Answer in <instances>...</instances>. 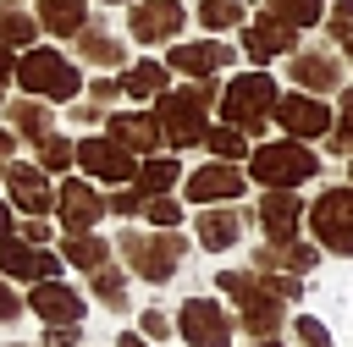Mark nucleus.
<instances>
[{
  "label": "nucleus",
  "instance_id": "53",
  "mask_svg": "<svg viewBox=\"0 0 353 347\" xmlns=\"http://www.w3.org/2000/svg\"><path fill=\"white\" fill-rule=\"evenodd\" d=\"M248 347H287V341H281V336H276V341H248Z\"/></svg>",
  "mask_w": 353,
  "mask_h": 347
},
{
  "label": "nucleus",
  "instance_id": "1",
  "mask_svg": "<svg viewBox=\"0 0 353 347\" xmlns=\"http://www.w3.org/2000/svg\"><path fill=\"white\" fill-rule=\"evenodd\" d=\"M221 105V77H199V83H176L154 99V116H160V132H165V149L182 154V149H199L204 132H210V110Z\"/></svg>",
  "mask_w": 353,
  "mask_h": 347
},
{
  "label": "nucleus",
  "instance_id": "45",
  "mask_svg": "<svg viewBox=\"0 0 353 347\" xmlns=\"http://www.w3.org/2000/svg\"><path fill=\"white\" fill-rule=\"evenodd\" d=\"M22 314H28V303H22L17 281H6V275H0V325H17Z\"/></svg>",
  "mask_w": 353,
  "mask_h": 347
},
{
  "label": "nucleus",
  "instance_id": "48",
  "mask_svg": "<svg viewBox=\"0 0 353 347\" xmlns=\"http://www.w3.org/2000/svg\"><path fill=\"white\" fill-rule=\"evenodd\" d=\"M17 88V50H6L0 44V105H6V94Z\"/></svg>",
  "mask_w": 353,
  "mask_h": 347
},
{
  "label": "nucleus",
  "instance_id": "4",
  "mask_svg": "<svg viewBox=\"0 0 353 347\" xmlns=\"http://www.w3.org/2000/svg\"><path fill=\"white\" fill-rule=\"evenodd\" d=\"M17 88L44 105H72V99H83V66L72 55H61L55 44H33L17 55Z\"/></svg>",
  "mask_w": 353,
  "mask_h": 347
},
{
  "label": "nucleus",
  "instance_id": "56",
  "mask_svg": "<svg viewBox=\"0 0 353 347\" xmlns=\"http://www.w3.org/2000/svg\"><path fill=\"white\" fill-rule=\"evenodd\" d=\"M347 187H353V160H347Z\"/></svg>",
  "mask_w": 353,
  "mask_h": 347
},
{
  "label": "nucleus",
  "instance_id": "57",
  "mask_svg": "<svg viewBox=\"0 0 353 347\" xmlns=\"http://www.w3.org/2000/svg\"><path fill=\"white\" fill-rule=\"evenodd\" d=\"M17 6H22V0H17Z\"/></svg>",
  "mask_w": 353,
  "mask_h": 347
},
{
  "label": "nucleus",
  "instance_id": "50",
  "mask_svg": "<svg viewBox=\"0 0 353 347\" xmlns=\"http://www.w3.org/2000/svg\"><path fill=\"white\" fill-rule=\"evenodd\" d=\"M11 231H17V209L0 198V237H11Z\"/></svg>",
  "mask_w": 353,
  "mask_h": 347
},
{
  "label": "nucleus",
  "instance_id": "15",
  "mask_svg": "<svg viewBox=\"0 0 353 347\" xmlns=\"http://www.w3.org/2000/svg\"><path fill=\"white\" fill-rule=\"evenodd\" d=\"M243 193H248V171H243V165H226V160H210V165H199V171L182 176V198L199 204V209H210V204H237Z\"/></svg>",
  "mask_w": 353,
  "mask_h": 347
},
{
  "label": "nucleus",
  "instance_id": "38",
  "mask_svg": "<svg viewBox=\"0 0 353 347\" xmlns=\"http://www.w3.org/2000/svg\"><path fill=\"white\" fill-rule=\"evenodd\" d=\"M336 99H342V105H336V121H331L325 143H331V154H347V160H353V88H342Z\"/></svg>",
  "mask_w": 353,
  "mask_h": 347
},
{
  "label": "nucleus",
  "instance_id": "31",
  "mask_svg": "<svg viewBox=\"0 0 353 347\" xmlns=\"http://www.w3.org/2000/svg\"><path fill=\"white\" fill-rule=\"evenodd\" d=\"M33 39H39V17L17 0H0V44L22 55V50H33Z\"/></svg>",
  "mask_w": 353,
  "mask_h": 347
},
{
  "label": "nucleus",
  "instance_id": "8",
  "mask_svg": "<svg viewBox=\"0 0 353 347\" xmlns=\"http://www.w3.org/2000/svg\"><path fill=\"white\" fill-rule=\"evenodd\" d=\"M237 55H243V50H237V44H226V39H215V33L165 44V66H171V77H188V83L232 72V66H237Z\"/></svg>",
  "mask_w": 353,
  "mask_h": 347
},
{
  "label": "nucleus",
  "instance_id": "44",
  "mask_svg": "<svg viewBox=\"0 0 353 347\" xmlns=\"http://www.w3.org/2000/svg\"><path fill=\"white\" fill-rule=\"evenodd\" d=\"M88 99H94V105H105V110H116V99H121V77H110V72L88 77Z\"/></svg>",
  "mask_w": 353,
  "mask_h": 347
},
{
  "label": "nucleus",
  "instance_id": "51",
  "mask_svg": "<svg viewBox=\"0 0 353 347\" xmlns=\"http://www.w3.org/2000/svg\"><path fill=\"white\" fill-rule=\"evenodd\" d=\"M116 347H154V341H143L138 330H121V336H116Z\"/></svg>",
  "mask_w": 353,
  "mask_h": 347
},
{
  "label": "nucleus",
  "instance_id": "22",
  "mask_svg": "<svg viewBox=\"0 0 353 347\" xmlns=\"http://www.w3.org/2000/svg\"><path fill=\"white\" fill-rule=\"evenodd\" d=\"M232 314H237V330H243L248 341H276V336L287 330V319H292V308H287L270 286H259L254 297H243Z\"/></svg>",
  "mask_w": 353,
  "mask_h": 347
},
{
  "label": "nucleus",
  "instance_id": "49",
  "mask_svg": "<svg viewBox=\"0 0 353 347\" xmlns=\"http://www.w3.org/2000/svg\"><path fill=\"white\" fill-rule=\"evenodd\" d=\"M17 143H22V138H17V132L0 121V165H6V160H17Z\"/></svg>",
  "mask_w": 353,
  "mask_h": 347
},
{
  "label": "nucleus",
  "instance_id": "13",
  "mask_svg": "<svg viewBox=\"0 0 353 347\" xmlns=\"http://www.w3.org/2000/svg\"><path fill=\"white\" fill-rule=\"evenodd\" d=\"M105 215L110 209H105V187L99 182L72 176V171L55 182V220H61V231H99Z\"/></svg>",
  "mask_w": 353,
  "mask_h": 347
},
{
  "label": "nucleus",
  "instance_id": "5",
  "mask_svg": "<svg viewBox=\"0 0 353 347\" xmlns=\"http://www.w3.org/2000/svg\"><path fill=\"white\" fill-rule=\"evenodd\" d=\"M243 171H248L254 187H303V182H314L325 171V160L309 143H298V138H270V143L248 149Z\"/></svg>",
  "mask_w": 353,
  "mask_h": 347
},
{
  "label": "nucleus",
  "instance_id": "6",
  "mask_svg": "<svg viewBox=\"0 0 353 347\" xmlns=\"http://www.w3.org/2000/svg\"><path fill=\"white\" fill-rule=\"evenodd\" d=\"M309 220V237L320 242V253H336V259H353V187L336 182V187H320L303 209Z\"/></svg>",
  "mask_w": 353,
  "mask_h": 347
},
{
  "label": "nucleus",
  "instance_id": "9",
  "mask_svg": "<svg viewBox=\"0 0 353 347\" xmlns=\"http://www.w3.org/2000/svg\"><path fill=\"white\" fill-rule=\"evenodd\" d=\"M342 72H347V61H342V50L325 39V44H298L292 55H287V77H292V88H303V94H342Z\"/></svg>",
  "mask_w": 353,
  "mask_h": 347
},
{
  "label": "nucleus",
  "instance_id": "54",
  "mask_svg": "<svg viewBox=\"0 0 353 347\" xmlns=\"http://www.w3.org/2000/svg\"><path fill=\"white\" fill-rule=\"evenodd\" d=\"M0 347H33V341H0Z\"/></svg>",
  "mask_w": 353,
  "mask_h": 347
},
{
  "label": "nucleus",
  "instance_id": "32",
  "mask_svg": "<svg viewBox=\"0 0 353 347\" xmlns=\"http://www.w3.org/2000/svg\"><path fill=\"white\" fill-rule=\"evenodd\" d=\"M33 165H39V171H50V176L61 182V176L77 165V143H72L66 132H44V138L33 143Z\"/></svg>",
  "mask_w": 353,
  "mask_h": 347
},
{
  "label": "nucleus",
  "instance_id": "18",
  "mask_svg": "<svg viewBox=\"0 0 353 347\" xmlns=\"http://www.w3.org/2000/svg\"><path fill=\"white\" fill-rule=\"evenodd\" d=\"M303 193L298 187H259V231H265V242H292V237H303Z\"/></svg>",
  "mask_w": 353,
  "mask_h": 347
},
{
  "label": "nucleus",
  "instance_id": "28",
  "mask_svg": "<svg viewBox=\"0 0 353 347\" xmlns=\"http://www.w3.org/2000/svg\"><path fill=\"white\" fill-rule=\"evenodd\" d=\"M88 297H94L99 308H110V314H127V308H132V275L110 259V264H99V270L88 275Z\"/></svg>",
  "mask_w": 353,
  "mask_h": 347
},
{
  "label": "nucleus",
  "instance_id": "58",
  "mask_svg": "<svg viewBox=\"0 0 353 347\" xmlns=\"http://www.w3.org/2000/svg\"><path fill=\"white\" fill-rule=\"evenodd\" d=\"M83 347H88V341H83Z\"/></svg>",
  "mask_w": 353,
  "mask_h": 347
},
{
  "label": "nucleus",
  "instance_id": "40",
  "mask_svg": "<svg viewBox=\"0 0 353 347\" xmlns=\"http://www.w3.org/2000/svg\"><path fill=\"white\" fill-rule=\"evenodd\" d=\"M143 204H149V198H143V193H138L132 182H127V187H110V193H105V209H110L116 220H127V226H132V220H143Z\"/></svg>",
  "mask_w": 353,
  "mask_h": 347
},
{
  "label": "nucleus",
  "instance_id": "21",
  "mask_svg": "<svg viewBox=\"0 0 353 347\" xmlns=\"http://www.w3.org/2000/svg\"><path fill=\"white\" fill-rule=\"evenodd\" d=\"M243 231H248V215H243L237 204H210V209H199V220H193V242H199L204 253H232V248H243Z\"/></svg>",
  "mask_w": 353,
  "mask_h": 347
},
{
  "label": "nucleus",
  "instance_id": "24",
  "mask_svg": "<svg viewBox=\"0 0 353 347\" xmlns=\"http://www.w3.org/2000/svg\"><path fill=\"white\" fill-rule=\"evenodd\" d=\"M320 264V242L314 237H292V242H259L248 270H292V275H314Z\"/></svg>",
  "mask_w": 353,
  "mask_h": 347
},
{
  "label": "nucleus",
  "instance_id": "47",
  "mask_svg": "<svg viewBox=\"0 0 353 347\" xmlns=\"http://www.w3.org/2000/svg\"><path fill=\"white\" fill-rule=\"evenodd\" d=\"M33 347H83V325H44Z\"/></svg>",
  "mask_w": 353,
  "mask_h": 347
},
{
  "label": "nucleus",
  "instance_id": "7",
  "mask_svg": "<svg viewBox=\"0 0 353 347\" xmlns=\"http://www.w3.org/2000/svg\"><path fill=\"white\" fill-rule=\"evenodd\" d=\"M176 336L188 347H232L237 341V314L226 297H210V292H188L176 303Z\"/></svg>",
  "mask_w": 353,
  "mask_h": 347
},
{
  "label": "nucleus",
  "instance_id": "29",
  "mask_svg": "<svg viewBox=\"0 0 353 347\" xmlns=\"http://www.w3.org/2000/svg\"><path fill=\"white\" fill-rule=\"evenodd\" d=\"M176 182H182V160H176L171 149H160V154H149V160H138V176H132V187H138L143 198H160V193H176Z\"/></svg>",
  "mask_w": 353,
  "mask_h": 347
},
{
  "label": "nucleus",
  "instance_id": "42",
  "mask_svg": "<svg viewBox=\"0 0 353 347\" xmlns=\"http://www.w3.org/2000/svg\"><path fill=\"white\" fill-rule=\"evenodd\" d=\"M320 28H325V39H331V44H342V39L353 33V0H331Z\"/></svg>",
  "mask_w": 353,
  "mask_h": 347
},
{
  "label": "nucleus",
  "instance_id": "30",
  "mask_svg": "<svg viewBox=\"0 0 353 347\" xmlns=\"http://www.w3.org/2000/svg\"><path fill=\"white\" fill-rule=\"evenodd\" d=\"M33 17H39V28L55 33V39H77V33L88 28V6H83V0H33Z\"/></svg>",
  "mask_w": 353,
  "mask_h": 347
},
{
  "label": "nucleus",
  "instance_id": "37",
  "mask_svg": "<svg viewBox=\"0 0 353 347\" xmlns=\"http://www.w3.org/2000/svg\"><path fill=\"white\" fill-rule=\"evenodd\" d=\"M143 341H154V347H165L171 336H176V314H165L160 303H149V308H138V325H132Z\"/></svg>",
  "mask_w": 353,
  "mask_h": 347
},
{
  "label": "nucleus",
  "instance_id": "36",
  "mask_svg": "<svg viewBox=\"0 0 353 347\" xmlns=\"http://www.w3.org/2000/svg\"><path fill=\"white\" fill-rule=\"evenodd\" d=\"M143 220H149V226H160V231H182L188 204H182L176 193H160V198H149V204H143Z\"/></svg>",
  "mask_w": 353,
  "mask_h": 347
},
{
  "label": "nucleus",
  "instance_id": "55",
  "mask_svg": "<svg viewBox=\"0 0 353 347\" xmlns=\"http://www.w3.org/2000/svg\"><path fill=\"white\" fill-rule=\"evenodd\" d=\"M105 6H132V0H105Z\"/></svg>",
  "mask_w": 353,
  "mask_h": 347
},
{
  "label": "nucleus",
  "instance_id": "43",
  "mask_svg": "<svg viewBox=\"0 0 353 347\" xmlns=\"http://www.w3.org/2000/svg\"><path fill=\"white\" fill-rule=\"evenodd\" d=\"M105 116H110V110H105V105H94V99H72V105H66V121H72V127H83V132L105 127Z\"/></svg>",
  "mask_w": 353,
  "mask_h": 347
},
{
  "label": "nucleus",
  "instance_id": "52",
  "mask_svg": "<svg viewBox=\"0 0 353 347\" xmlns=\"http://www.w3.org/2000/svg\"><path fill=\"white\" fill-rule=\"evenodd\" d=\"M336 50H342V61H347V72H353V33H347V39L336 44Z\"/></svg>",
  "mask_w": 353,
  "mask_h": 347
},
{
  "label": "nucleus",
  "instance_id": "25",
  "mask_svg": "<svg viewBox=\"0 0 353 347\" xmlns=\"http://www.w3.org/2000/svg\"><path fill=\"white\" fill-rule=\"evenodd\" d=\"M116 77H121V99H160V94L171 88V66H165V61H154V55L127 61Z\"/></svg>",
  "mask_w": 353,
  "mask_h": 347
},
{
  "label": "nucleus",
  "instance_id": "3",
  "mask_svg": "<svg viewBox=\"0 0 353 347\" xmlns=\"http://www.w3.org/2000/svg\"><path fill=\"white\" fill-rule=\"evenodd\" d=\"M276 99H281V88H276V77H270L265 66L232 72V77L221 83V121L237 127L243 138H265V127H276V121H270V116H276Z\"/></svg>",
  "mask_w": 353,
  "mask_h": 347
},
{
  "label": "nucleus",
  "instance_id": "19",
  "mask_svg": "<svg viewBox=\"0 0 353 347\" xmlns=\"http://www.w3.org/2000/svg\"><path fill=\"white\" fill-rule=\"evenodd\" d=\"M237 50H243L254 66H270V61H281V55H292V50H298V28H287L281 17L259 11V17H248V22H243Z\"/></svg>",
  "mask_w": 353,
  "mask_h": 347
},
{
  "label": "nucleus",
  "instance_id": "27",
  "mask_svg": "<svg viewBox=\"0 0 353 347\" xmlns=\"http://www.w3.org/2000/svg\"><path fill=\"white\" fill-rule=\"evenodd\" d=\"M6 127L22 138V143H39L44 132H55V105H44V99H6Z\"/></svg>",
  "mask_w": 353,
  "mask_h": 347
},
{
  "label": "nucleus",
  "instance_id": "17",
  "mask_svg": "<svg viewBox=\"0 0 353 347\" xmlns=\"http://www.w3.org/2000/svg\"><path fill=\"white\" fill-rule=\"evenodd\" d=\"M61 270H66V259L55 253V248H33V242H22L17 231L11 237H0V275L6 281H61Z\"/></svg>",
  "mask_w": 353,
  "mask_h": 347
},
{
  "label": "nucleus",
  "instance_id": "35",
  "mask_svg": "<svg viewBox=\"0 0 353 347\" xmlns=\"http://www.w3.org/2000/svg\"><path fill=\"white\" fill-rule=\"evenodd\" d=\"M325 6H331V0H265V11L281 17V22L298 28V33H303V28H320V22H325Z\"/></svg>",
  "mask_w": 353,
  "mask_h": 347
},
{
  "label": "nucleus",
  "instance_id": "11",
  "mask_svg": "<svg viewBox=\"0 0 353 347\" xmlns=\"http://www.w3.org/2000/svg\"><path fill=\"white\" fill-rule=\"evenodd\" d=\"M188 6L182 0H132L127 6V39L143 44V50H160V44H176L182 28H188Z\"/></svg>",
  "mask_w": 353,
  "mask_h": 347
},
{
  "label": "nucleus",
  "instance_id": "10",
  "mask_svg": "<svg viewBox=\"0 0 353 347\" xmlns=\"http://www.w3.org/2000/svg\"><path fill=\"white\" fill-rule=\"evenodd\" d=\"M77 171H83L88 182H99V187H127V182L138 176V154L121 149V143L105 138V132H83V138H77Z\"/></svg>",
  "mask_w": 353,
  "mask_h": 347
},
{
  "label": "nucleus",
  "instance_id": "12",
  "mask_svg": "<svg viewBox=\"0 0 353 347\" xmlns=\"http://www.w3.org/2000/svg\"><path fill=\"white\" fill-rule=\"evenodd\" d=\"M270 121L281 127V138H298V143H320V138L331 132L336 110H331V99H320V94L287 88V94L276 99V116H270Z\"/></svg>",
  "mask_w": 353,
  "mask_h": 347
},
{
  "label": "nucleus",
  "instance_id": "2",
  "mask_svg": "<svg viewBox=\"0 0 353 347\" xmlns=\"http://www.w3.org/2000/svg\"><path fill=\"white\" fill-rule=\"evenodd\" d=\"M116 259L132 281H149V286H165L176 281L182 259H188V237L182 231H160V226H121L116 231Z\"/></svg>",
  "mask_w": 353,
  "mask_h": 347
},
{
  "label": "nucleus",
  "instance_id": "33",
  "mask_svg": "<svg viewBox=\"0 0 353 347\" xmlns=\"http://www.w3.org/2000/svg\"><path fill=\"white\" fill-rule=\"evenodd\" d=\"M199 149H210V160H226V165H243L248 160V138L237 132V127H226V121H210V132H204V143Z\"/></svg>",
  "mask_w": 353,
  "mask_h": 347
},
{
  "label": "nucleus",
  "instance_id": "26",
  "mask_svg": "<svg viewBox=\"0 0 353 347\" xmlns=\"http://www.w3.org/2000/svg\"><path fill=\"white\" fill-rule=\"evenodd\" d=\"M72 270H83V275H94L99 264H110L116 259V242H105L99 231H61V248H55Z\"/></svg>",
  "mask_w": 353,
  "mask_h": 347
},
{
  "label": "nucleus",
  "instance_id": "34",
  "mask_svg": "<svg viewBox=\"0 0 353 347\" xmlns=\"http://www.w3.org/2000/svg\"><path fill=\"white\" fill-rule=\"evenodd\" d=\"M193 22H199L204 33H215V39H226V28H243L248 11H243V0H204V6L193 11Z\"/></svg>",
  "mask_w": 353,
  "mask_h": 347
},
{
  "label": "nucleus",
  "instance_id": "39",
  "mask_svg": "<svg viewBox=\"0 0 353 347\" xmlns=\"http://www.w3.org/2000/svg\"><path fill=\"white\" fill-rule=\"evenodd\" d=\"M287 336H292V347H336L331 330H325V319H314V314H292Z\"/></svg>",
  "mask_w": 353,
  "mask_h": 347
},
{
  "label": "nucleus",
  "instance_id": "23",
  "mask_svg": "<svg viewBox=\"0 0 353 347\" xmlns=\"http://www.w3.org/2000/svg\"><path fill=\"white\" fill-rule=\"evenodd\" d=\"M77 61L88 72H121L127 66V33H116L99 17H88V28L77 33Z\"/></svg>",
  "mask_w": 353,
  "mask_h": 347
},
{
  "label": "nucleus",
  "instance_id": "20",
  "mask_svg": "<svg viewBox=\"0 0 353 347\" xmlns=\"http://www.w3.org/2000/svg\"><path fill=\"white\" fill-rule=\"evenodd\" d=\"M105 138H116V143L132 149L138 160H149V154L165 149V132H160V116H154V110H110V116H105Z\"/></svg>",
  "mask_w": 353,
  "mask_h": 347
},
{
  "label": "nucleus",
  "instance_id": "41",
  "mask_svg": "<svg viewBox=\"0 0 353 347\" xmlns=\"http://www.w3.org/2000/svg\"><path fill=\"white\" fill-rule=\"evenodd\" d=\"M259 281H265V286H270V292H276L287 308L303 297V275H292V270H259Z\"/></svg>",
  "mask_w": 353,
  "mask_h": 347
},
{
  "label": "nucleus",
  "instance_id": "46",
  "mask_svg": "<svg viewBox=\"0 0 353 347\" xmlns=\"http://www.w3.org/2000/svg\"><path fill=\"white\" fill-rule=\"evenodd\" d=\"M17 237H22V242H33V248H50L55 226H50V215H28V220L17 226Z\"/></svg>",
  "mask_w": 353,
  "mask_h": 347
},
{
  "label": "nucleus",
  "instance_id": "16",
  "mask_svg": "<svg viewBox=\"0 0 353 347\" xmlns=\"http://www.w3.org/2000/svg\"><path fill=\"white\" fill-rule=\"evenodd\" d=\"M28 314L39 319V325H83L88 319V297L61 275V281H33L28 286Z\"/></svg>",
  "mask_w": 353,
  "mask_h": 347
},
{
  "label": "nucleus",
  "instance_id": "14",
  "mask_svg": "<svg viewBox=\"0 0 353 347\" xmlns=\"http://www.w3.org/2000/svg\"><path fill=\"white\" fill-rule=\"evenodd\" d=\"M0 182H6V204L17 215H55V176L39 171L33 160H6Z\"/></svg>",
  "mask_w": 353,
  "mask_h": 347
}]
</instances>
